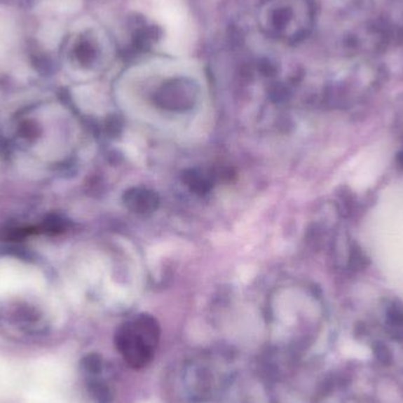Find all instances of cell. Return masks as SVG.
I'll use <instances>...</instances> for the list:
<instances>
[{
    "label": "cell",
    "instance_id": "obj_1",
    "mask_svg": "<svg viewBox=\"0 0 403 403\" xmlns=\"http://www.w3.org/2000/svg\"><path fill=\"white\" fill-rule=\"evenodd\" d=\"M159 337L160 329L155 318L142 314L119 327L115 344L131 368L142 369L153 359Z\"/></svg>",
    "mask_w": 403,
    "mask_h": 403
},
{
    "label": "cell",
    "instance_id": "obj_2",
    "mask_svg": "<svg viewBox=\"0 0 403 403\" xmlns=\"http://www.w3.org/2000/svg\"><path fill=\"white\" fill-rule=\"evenodd\" d=\"M125 203L135 212L145 214L156 209L158 198L155 193L149 190L132 189L125 193Z\"/></svg>",
    "mask_w": 403,
    "mask_h": 403
},
{
    "label": "cell",
    "instance_id": "obj_3",
    "mask_svg": "<svg viewBox=\"0 0 403 403\" xmlns=\"http://www.w3.org/2000/svg\"><path fill=\"white\" fill-rule=\"evenodd\" d=\"M89 392L98 403H110L114 399V390L105 381L90 382Z\"/></svg>",
    "mask_w": 403,
    "mask_h": 403
},
{
    "label": "cell",
    "instance_id": "obj_4",
    "mask_svg": "<svg viewBox=\"0 0 403 403\" xmlns=\"http://www.w3.org/2000/svg\"><path fill=\"white\" fill-rule=\"evenodd\" d=\"M82 367L86 373L91 374V375H97L103 369V359H102V356L100 354L91 353V354H88V355L83 357Z\"/></svg>",
    "mask_w": 403,
    "mask_h": 403
}]
</instances>
